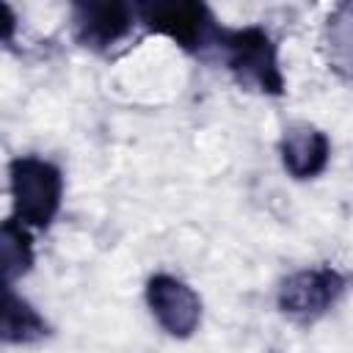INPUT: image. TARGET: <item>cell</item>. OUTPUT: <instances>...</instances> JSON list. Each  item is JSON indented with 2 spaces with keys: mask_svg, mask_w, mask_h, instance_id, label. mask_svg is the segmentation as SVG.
<instances>
[{
  "mask_svg": "<svg viewBox=\"0 0 353 353\" xmlns=\"http://www.w3.org/2000/svg\"><path fill=\"white\" fill-rule=\"evenodd\" d=\"M0 259L6 287H14V281L33 268V237L30 229L22 226L17 218H6L0 226Z\"/></svg>",
  "mask_w": 353,
  "mask_h": 353,
  "instance_id": "10",
  "label": "cell"
},
{
  "mask_svg": "<svg viewBox=\"0 0 353 353\" xmlns=\"http://www.w3.org/2000/svg\"><path fill=\"white\" fill-rule=\"evenodd\" d=\"M72 39L97 55L113 52L130 39L138 8L130 3H72Z\"/></svg>",
  "mask_w": 353,
  "mask_h": 353,
  "instance_id": "5",
  "label": "cell"
},
{
  "mask_svg": "<svg viewBox=\"0 0 353 353\" xmlns=\"http://www.w3.org/2000/svg\"><path fill=\"white\" fill-rule=\"evenodd\" d=\"M207 52H215L226 72L248 91H259L265 97H281L287 91L279 44L262 25L226 28L218 22Z\"/></svg>",
  "mask_w": 353,
  "mask_h": 353,
  "instance_id": "1",
  "label": "cell"
},
{
  "mask_svg": "<svg viewBox=\"0 0 353 353\" xmlns=\"http://www.w3.org/2000/svg\"><path fill=\"white\" fill-rule=\"evenodd\" d=\"M11 218L28 229H50L63 201V174L52 160L19 154L8 163Z\"/></svg>",
  "mask_w": 353,
  "mask_h": 353,
  "instance_id": "2",
  "label": "cell"
},
{
  "mask_svg": "<svg viewBox=\"0 0 353 353\" xmlns=\"http://www.w3.org/2000/svg\"><path fill=\"white\" fill-rule=\"evenodd\" d=\"M323 52L328 69L342 80H353V0L336 3L323 25Z\"/></svg>",
  "mask_w": 353,
  "mask_h": 353,
  "instance_id": "8",
  "label": "cell"
},
{
  "mask_svg": "<svg viewBox=\"0 0 353 353\" xmlns=\"http://www.w3.org/2000/svg\"><path fill=\"white\" fill-rule=\"evenodd\" d=\"M342 292L345 276L331 265H314L290 273L279 284L276 306L287 320L298 325H312L336 306Z\"/></svg>",
  "mask_w": 353,
  "mask_h": 353,
  "instance_id": "4",
  "label": "cell"
},
{
  "mask_svg": "<svg viewBox=\"0 0 353 353\" xmlns=\"http://www.w3.org/2000/svg\"><path fill=\"white\" fill-rule=\"evenodd\" d=\"M146 306L157 325L174 339H190L201 325V298L190 284L171 273L149 276Z\"/></svg>",
  "mask_w": 353,
  "mask_h": 353,
  "instance_id": "6",
  "label": "cell"
},
{
  "mask_svg": "<svg viewBox=\"0 0 353 353\" xmlns=\"http://www.w3.org/2000/svg\"><path fill=\"white\" fill-rule=\"evenodd\" d=\"M279 157L284 171L303 182V179H314L328 168L331 160V141L328 135L306 121L290 124L279 141Z\"/></svg>",
  "mask_w": 353,
  "mask_h": 353,
  "instance_id": "7",
  "label": "cell"
},
{
  "mask_svg": "<svg viewBox=\"0 0 353 353\" xmlns=\"http://www.w3.org/2000/svg\"><path fill=\"white\" fill-rule=\"evenodd\" d=\"M138 22L149 33L165 36L190 55H207L210 39L218 28L212 11L199 0H157L138 3Z\"/></svg>",
  "mask_w": 353,
  "mask_h": 353,
  "instance_id": "3",
  "label": "cell"
},
{
  "mask_svg": "<svg viewBox=\"0 0 353 353\" xmlns=\"http://www.w3.org/2000/svg\"><path fill=\"white\" fill-rule=\"evenodd\" d=\"M0 336L6 345H33L50 336V323L39 314V309L28 298L17 295L14 287H6Z\"/></svg>",
  "mask_w": 353,
  "mask_h": 353,
  "instance_id": "9",
  "label": "cell"
}]
</instances>
